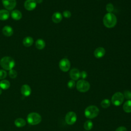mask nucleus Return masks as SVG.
I'll return each mask as SVG.
<instances>
[{"label": "nucleus", "mask_w": 131, "mask_h": 131, "mask_svg": "<svg viewBox=\"0 0 131 131\" xmlns=\"http://www.w3.org/2000/svg\"><path fill=\"white\" fill-rule=\"evenodd\" d=\"M117 17L112 13H106L103 18V23L107 28H114L117 24Z\"/></svg>", "instance_id": "f257e3e1"}, {"label": "nucleus", "mask_w": 131, "mask_h": 131, "mask_svg": "<svg viewBox=\"0 0 131 131\" xmlns=\"http://www.w3.org/2000/svg\"><path fill=\"white\" fill-rule=\"evenodd\" d=\"M0 65L4 69L10 71L13 69L14 67L15 61L11 57L5 56L3 57L0 60Z\"/></svg>", "instance_id": "f03ea898"}, {"label": "nucleus", "mask_w": 131, "mask_h": 131, "mask_svg": "<svg viewBox=\"0 0 131 131\" xmlns=\"http://www.w3.org/2000/svg\"><path fill=\"white\" fill-rule=\"evenodd\" d=\"M99 113V110L95 105H90L84 111V115L88 119H93L96 117Z\"/></svg>", "instance_id": "7ed1b4c3"}, {"label": "nucleus", "mask_w": 131, "mask_h": 131, "mask_svg": "<svg viewBox=\"0 0 131 131\" xmlns=\"http://www.w3.org/2000/svg\"><path fill=\"white\" fill-rule=\"evenodd\" d=\"M28 123L32 125L38 124L41 121V117L37 113L32 112L29 113L27 117Z\"/></svg>", "instance_id": "20e7f679"}, {"label": "nucleus", "mask_w": 131, "mask_h": 131, "mask_svg": "<svg viewBox=\"0 0 131 131\" xmlns=\"http://www.w3.org/2000/svg\"><path fill=\"white\" fill-rule=\"evenodd\" d=\"M76 88L80 92H86L89 90L90 88V84L87 81L84 79H81L78 80L77 82Z\"/></svg>", "instance_id": "39448f33"}, {"label": "nucleus", "mask_w": 131, "mask_h": 131, "mask_svg": "<svg viewBox=\"0 0 131 131\" xmlns=\"http://www.w3.org/2000/svg\"><path fill=\"white\" fill-rule=\"evenodd\" d=\"M124 97L123 94L121 92H116L112 96L111 102L115 106L120 105L123 102Z\"/></svg>", "instance_id": "423d86ee"}, {"label": "nucleus", "mask_w": 131, "mask_h": 131, "mask_svg": "<svg viewBox=\"0 0 131 131\" xmlns=\"http://www.w3.org/2000/svg\"><path fill=\"white\" fill-rule=\"evenodd\" d=\"M59 67L62 71L64 72H68L71 67L70 61L67 58H62L59 62Z\"/></svg>", "instance_id": "0eeeda50"}, {"label": "nucleus", "mask_w": 131, "mask_h": 131, "mask_svg": "<svg viewBox=\"0 0 131 131\" xmlns=\"http://www.w3.org/2000/svg\"><path fill=\"white\" fill-rule=\"evenodd\" d=\"M77 120V115L74 112H69L67 113L65 117L66 122L69 125H72Z\"/></svg>", "instance_id": "6e6552de"}, {"label": "nucleus", "mask_w": 131, "mask_h": 131, "mask_svg": "<svg viewBox=\"0 0 131 131\" xmlns=\"http://www.w3.org/2000/svg\"><path fill=\"white\" fill-rule=\"evenodd\" d=\"M2 3L6 9L11 10L15 7L16 1V0H2Z\"/></svg>", "instance_id": "1a4fd4ad"}, {"label": "nucleus", "mask_w": 131, "mask_h": 131, "mask_svg": "<svg viewBox=\"0 0 131 131\" xmlns=\"http://www.w3.org/2000/svg\"><path fill=\"white\" fill-rule=\"evenodd\" d=\"M36 4L35 0H27L24 3V7L28 11H32L36 8Z\"/></svg>", "instance_id": "9d476101"}, {"label": "nucleus", "mask_w": 131, "mask_h": 131, "mask_svg": "<svg viewBox=\"0 0 131 131\" xmlns=\"http://www.w3.org/2000/svg\"><path fill=\"white\" fill-rule=\"evenodd\" d=\"M20 92L23 96L28 97L31 95L32 91L30 86L29 85L24 84L20 88Z\"/></svg>", "instance_id": "9b49d317"}, {"label": "nucleus", "mask_w": 131, "mask_h": 131, "mask_svg": "<svg viewBox=\"0 0 131 131\" xmlns=\"http://www.w3.org/2000/svg\"><path fill=\"white\" fill-rule=\"evenodd\" d=\"M80 72L77 69H72L70 70L69 74L70 78L73 80H77L80 78Z\"/></svg>", "instance_id": "f8f14e48"}, {"label": "nucleus", "mask_w": 131, "mask_h": 131, "mask_svg": "<svg viewBox=\"0 0 131 131\" xmlns=\"http://www.w3.org/2000/svg\"><path fill=\"white\" fill-rule=\"evenodd\" d=\"M105 53V50L103 47H98L95 49L94 52V56L97 58L102 57Z\"/></svg>", "instance_id": "ddd939ff"}, {"label": "nucleus", "mask_w": 131, "mask_h": 131, "mask_svg": "<svg viewBox=\"0 0 131 131\" xmlns=\"http://www.w3.org/2000/svg\"><path fill=\"white\" fill-rule=\"evenodd\" d=\"M62 19V15L59 12H56L53 13L52 16V21L56 24L60 23Z\"/></svg>", "instance_id": "4468645a"}, {"label": "nucleus", "mask_w": 131, "mask_h": 131, "mask_svg": "<svg viewBox=\"0 0 131 131\" xmlns=\"http://www.w3.org/2000/svg\"><path fill=\"white\" fill-rule=\"evenodd\" d=\"M3 33L6 36H11L13 33V29L10 26H5L2 29Z\"/></svg>", "instance_id": "2eb2a0df"}, {"label": "nucleus", "mask_w": 131, "mask_h": 131, "mask_svg": "<svg viewBox=\"0 0 131 131\" xmlns=\"http://www.w3.org/2000/svg\"><path fill=\"white\" fill-rule=\"evenodd\" d=\"M11 16L13 19L18 20L21 18L22 14H21V13L19 10H14L11 12Z\"/></svg>", "instance_id": "dca6fc26"}, {"label": "nucleus", "mask_w": 131, "mask_h": 131, "mask_svg": "<svg viewBox=\"0 0 131 131\" xmlns=\"http://www.w3.org/2000/svg\"><path fill=\"white\" fill-rule=\"evenodd\" d=\"M10 13L7 10L2 9L0 10V20H5L9 18Z\"/></svg>", "instance_id": "f3484780"}, {"label": "nucleus", "mask_w": 131, "mask_h": 131, "mask_svg": "<svg viewBox=\"0 0 131 131\" xmlns=\"http://www.w3.org/2000/svg\"><path fill=\"white\" fill-rule=\"evenodd\" d=\"M14 124L17 127H23L26 124V122L22 118H18L15 120Z\"/></svg>", "instance_id": "a211bd4d"}, {"label": "nucleus", "mask_w": 131, "mask_h": 131, "mask_svg": "<svg viewBox=\"0 0 131 131\" xmlns=\"http://www.w3.org/2000/svg\"><path fill=\"white\" fill-rule=\"evenodd\" d=\"M23 43L24 46L26 47H29L32 45L33 43V39L31 37L27 36L24 38Z\"/></svg>", "instance_id": "6ab92c4d"}, {"label": "nucleus", "mask_w": 131, "mask_h": 131, "mask_svg": "<svg viewBox=\"0 0 131 131\" xmlns=\"http://www.w3.org/2000/svg\"><path fill=\"white\" fill-rule=\"evenodd\" d=\"M45 46H46L45 41L42 39L39 38L35 42V46L36 48H37L38 49H39V50L43 49L45 47Z\"/></svg>", "instance_id": "aec40b11"}, {"label": "nucleus", "mask_w": 131, "mask_h": 131, "mask_svg": "<svg viewBox=\"0 0 131 131\" xmlns=\"http://www.w3.org/2000/svg\"><path fill=\"white\" fill-rule=\"evenodd\" d=\"M10 86V82L7 80H2L0 81V88L3 90H7Z\"/></svg>", "instance_id": "412c9836"}, {"label": "nucleus", "mask_w": 131, "mask_h": 131, "mask_svg": "<svg viewBox=\"0 0 131 131\" xmlns=\"http://www.w3.org/2000/svg\"><path fill=\"white\" fill-rule=\"evenodd\" d=\"M123 109L126 113L131 112V100L126 101L123 105Z\"/></svg>", "instance_id": "4be33fe9"}, {"label": "nucleus", "mask_w": 131, "mask_h": 131, "mask_svg": "<svg viewBox=\"0 0 131 131\" xmlns=\"http://www.w3.org/2000/svg\"><path fill=\"white\" fill-rule=\"evenodd\" d=\"M93 126V123L91 120H87L85 122L83 125V127L86 130H91Z\"/></svg>", "instance_id": "5701e85b"}, {"label": "nucleus", "mask_w": 131, "mask_h": 131, "mask_svg": "<svg viewBox=\"0 0 131 131\" xmlns=\"http://www.w3.org/2000/svg\"><path fill=\"white\" fill-rule=\"evenodd\" d=\"M110 104H111V101L107 99H103L101 102V107L104 108L108 107L110 106Z\"/></svg>", "instance_id": "b1692460"}, {"label": "nucleus", "mask_w": 131, "mask_h": 131, "mask_svg": "<svg viewBox=\"0 0 131 131\" xmlns=\"http://www.w3.org/2000/svg\"><path fill=\"white\" fill-rule=\"evenodd\" d=\"M106 10L107 13H112L114 10V7L113 5L111 3L107 4L106 5Z\"/></svg>", "instance_id": "393cba45"}, {"label": "nucleus", "mask_w": 131, "mask_h": 131, "mask_svg": "<svg viewBox=\"0 0 131 131\" xmlns=\"http://www.w3.org/2000/svg\"><path fill=\"white\" fill-rule=\"evenodd\" d=\"M17 72L15 70L12 69L9 71V76L11 78H15L17 76Z\"/></svg>", "instance_id": "a878e982"}, {"label": "nucleus", "mask_w": 131, "mask_h": 131, "mask_svg": "<svg viewBox=\"0 0 131 131\" xmlns=\"http://www.w3.org/2000/svg\"><path fill=\"white\" fill-rule=\"evenodd\" d=\"M124 97H125L126 99L130 100L131 99V92L128 90H126L124 92L123 94Z\"/></svg>", "instance_id": "bb28decb"}, {"label": "nucleus", "mask_w": 131, "mask_h": 131, "mask_svg": "<svg viewBox=\"0 0 131 131\" xmlns=\"http://www.w3.org/2000/svg\"><path fill=\"white\" fill-rule=\"evenodd\" d=\"M75 84H76V83L75 82V80H70L68 82V84H67V85H68V87L70 89H73L75 87Z\"/></svg>", "instance_id": "cd10ccee"}, {"label": "nucleus", "mask_w": 131, "mask_h": 131, "mask_svg": "<svg viewBox=\"0 0 131 131\" xmlns=\"http://www.w3.org/2000/svg\"><path fill=\"white\" fill-rule=\"evenodd\" d=\"M7 73L4 70H0V79H4L7 77Z\"/></svg>", "instance_id": "c85d7f7f"}, {"label": "nucleus", "mask_w": 131, "mask_h": 131, "mask_svg": "<svg viewBox=\"0 0 131 131\" xmlns=\"http://www.w3.org/2000/svg\"><path fill=\"white\" fill-rule=\"evenodd\" d=\"M62 15L66 18H70L71 16V13L69 10H65L63 12Z\"/></svg>", "instance_id": "c756f323"}, {"label": "nucleus", "mask_w": 131, "mask_h": 131, "mask_svg": "<svg viewBox=\"0 0 131 131\" xmlns=\"http://www.w3.org/2000/svg\"><path fill=\"white\" fill-rule=\"evenodd\" d=\"M87 73L85 71H82L80 73V77H81L82 79H84L87 77Z\"/></svg>", "instance_id": "7c9ffc66"}, {"label": "nucleus", "mask_w": 131, "mask_h": 131, "mask_svg": "<svg viewBox=\"0 0 131 131\" xmlns=\"http://www.w3.org/2000/svg\"><path fill=\"white\" fill-rule=\"evenodd\" d=\"M115 131H127V129L124 126H119L116 129Z\"/></svg>", "instance_id": "2f4dec72"}, {"label": "nucleus", "mask_w": 131, "mask_h": 131, "mask_svg": "<svg viewBox=\"0 0 131 131\" xmlns=\"http://www.w3.org/2000/svg\"><path fill=\"white\" fill-rule=\"evenodd\" d=\"M36 3H39V4H40V3H42V0H36Z\"/></svg>", "instance_id": "473e14b6"}, {"label": "nucleus", "mask_w": 131, "mask_h": 131, "mask_svg": "<svg viewBox=\"0 0 131 131\" xmlns=\"http://www.w3.org/2000/svg\"><path fill=\"white\" fill-rule=\"evenodd\" d=\"M2 89L0 88V95L2 94Z\"/></svg>", "instance_id": "72a5a7b5"}, {"label": "nucleus", "mask_w": 131, "mask_h": 131, "mask_svg": "<svg viewBox=\"0 0 131 131\" xmlns=\"http://www.w3.org/2000/svg\"><path fill=\"white\" fill-rule=\"evenodd\" d=\"M0 131H1V130H0Z\"/></svg>", "instance_id": "f704fd0d"}]
</instances>
